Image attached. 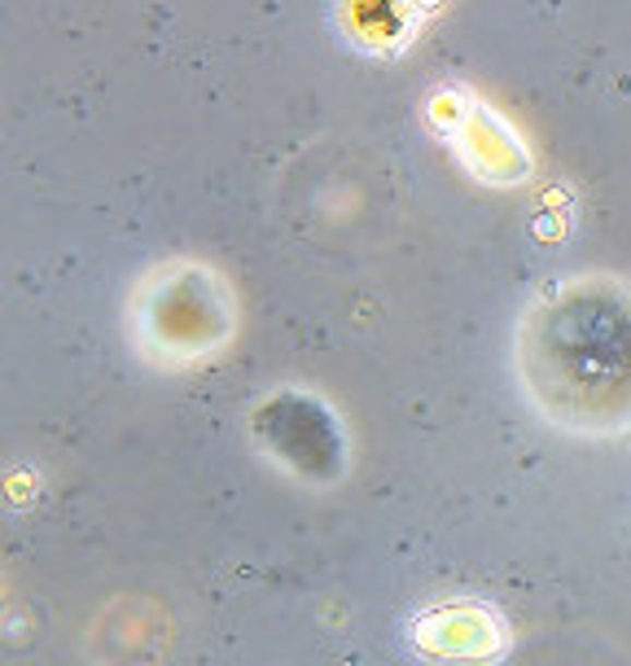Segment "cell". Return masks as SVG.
Returning a JSON list of instances; mask_svg holds the SVG:
<instances>
[{"label":"cell","mask_w":631,"mask_h":666,"mask_svg":"<svg viewBox=\"0 0 631 666\" xmlns=\"http://www.w3.org/2000/svg\"><path fill=\"white\" fill-rule=\"evenodd\" d=\"M517 373L548 421L631 430V285L579 276L535 298L517 329Z\"/></svg>","instance_id":"6da1fadb"}]
</instances>
